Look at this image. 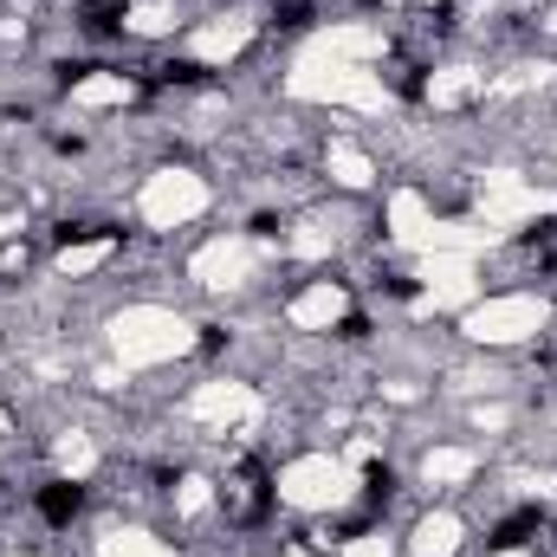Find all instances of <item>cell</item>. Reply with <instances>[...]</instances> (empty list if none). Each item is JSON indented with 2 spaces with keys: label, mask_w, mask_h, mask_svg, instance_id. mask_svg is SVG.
I'll use <instances>...</instances> for the list:
<instances>
[{
  "label": "cell",
  "mask_w": 557,
  "mask_h": 557,
  "mask_svg": "<svg viewBox=\"0 0 557 557\" xmlns=\"http://www.w3.org/2000/svg\"><path fill=\"white\" fill-rule=\"evenodd\" d=\"M85 512V486H72V480H46L39 486V519L46 525H72Z\"/></svg>",
  "instance_id": "1"
}]
</instances>
